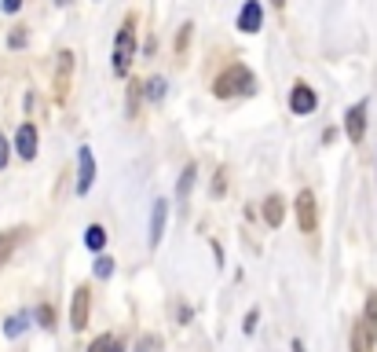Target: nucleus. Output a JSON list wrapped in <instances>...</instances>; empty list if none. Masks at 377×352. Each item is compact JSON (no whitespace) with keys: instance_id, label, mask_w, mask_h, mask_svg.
Returning <instances> with one entry per match:
<instances>
[{"instance_id":"nucleus-11","label":"nucleus","mask_w":377,"mask_h":352,"mask_svg":"<svg viewBox=\"0 0 377 352\" xmlns=\"http://www.w3.org/2000/svg\"><path fill=\"white\" fill-rule=\"evenodd\" d=\"M165 220H169V202L158 198L154 202V217H151V246L161 243V235H165Z\"/></svg>"},{"instance_id":"nucleus-1","label":"nucleus","mask_w":377,"mask_h":352,"mask_svg":"<svg viewBox=\"0 0 377 352\" xmlns=\"http://www.w3.org/2000/svg\"><path fill=\"white\" fill-rule=\"evenodd\" d=\"M253 88H256V77H253L249 67H242V62L227 67L217 77V85H212V92H217L220 100H231V95H253Z\"/></svg>"},{"instance_id":"nucleus-6","label":"nucleus","mask_w":377,"mask_h":352,"mask_svg":"<svg viewBox=\"0 0 377 352\" xmlns=\"http://www.w3.org/2000/svg\"><path fill=\"white\" fill-rule=\"evenodd\" d=\"M70 81H74V52H59V62H55V95L59 100H67Z\"/></svg>"},{"instance_id":"nucleus-30","label":"nucleus","mask_w":377,"mask_h":352,"mask_svg":"<svg viewBox=\"0 0 377 352\" xmlns=\"http://www.w3.org/2000/svg\"><path fill=\"white\" fill-rule=\"evenodd\" d=\"M271 4H275V8H282V4H286V0H271Z\"/></svg>"},{"instance_id":"nucleus-8","label":"nucleus","mask_w":377,"mask_h":352,"mask_svg":"<svg viewBox=\"0 0 377 352\" xmlns=\"http://www.w3.org/2000/svg\"><path fill=\"white\" fill-rule=\"evenodd\" d=\"M260 22H264V8H260V0H245L242 11H238V29H242V34H256Z\"/></svg>"},{"instance_id":"nucleus-24","label":"nucleus","mask_w":377,"mask_h":352,"mask_svg":"<svg viewBox=\"0 0 377 352\" xmlns=\"http://www.w3.org/2000/svg\"><path fill=\"white\" fill-rule=\"evenodd\" d=\"M8 44H11V48H22V44H26V34H22V29H15V34L8 37Z\"/></svg>"},{"instance_id":"nucleus-22","label":"nucleus","mask_w":377,"mask_h":352,"mask_svg":"<svg viewBox=\"0 0 377 352\" xmlns=\"http://www.w3.org/2000/svg\"><path fill=\"white\" fill-rule=\"evenodd\" d=\"M191 29H194L191 22H187L184 29H179V41H176V48H179V52H184V48H187V41H191Z\"/></svg>"},{"instance_id":"nucleus-19","label":"nucleus","mask_w":377,"mask_h":352,"mask_svg":"<svg viewBox=\"0 0 377 352\" xmlns=\"http://www.w3.org/2000/svg\"><path fill=\"white\" fill-rule=\"evenodd\" d=\"M37 319H41L44 330H52V327H55V309H52V305H41V309H37Z\"/></svg>"},{"instance_id":"nucleus-17","label":"nucleus","mask_w":377,"mask_h":352,"mask_svg":"<svg viewBox=\"0 0 377 352\" xmlns=\"http://www.w3.org/2000/svg\"><path fill=\"white\" fill-rule=\"evenodd\" d=\"M194 176H198V169H194V162H187L184 176H179V198H187V191H191V184H194Z\"/></svg>"},{"instance_id":"nucleus-2","label":"nucleus","mask_w":377,"mask_h":352,"mask_svg":"<svg viewBox=\"0 0 377 352\" xmlns=\"http://www.w3.org/2000/svg\"><path fill=\"white\" fill-rule=\"evenodd\" d=\"M132 59H136V15H125L118 41H114V74L125 77L132 70Z\"/></svg>"},{"instance_id":"nucleus-25","label":"nucleus","mask_w":377,"mask_h":352,"mask_svg":"<svg viewBox=\"0 0 377 352\" xmlns=\"http://www.w3.org/2000/svg\"><path fill=\"white\" fill-rule=\"evenodd\" d=\"M256 319H260V316H256V309H253L249 316H245V334H253V330H256Z\"/></svg>"},{"instance_id":"nucleus-16","label":"nucleus","mask_w":377,"mask_h":352,"mask_svg":"<svg viewBox=\"0 0 377 352\" xmlns=\"http://www.w3.org/2000/svg\"><path fill=\"white\" fill-rule=\"evenodd\" d=\"M29 327V316L26 312H19V316H8V323H4V334L8 338H19V334Z\"/></svg>"},{"instance_id":"nucleus-23","label":"nucleus","mask_w":377,"mask_h":352,"mask_svg":"<svg viewBox=\"0 0 377 352\" xmlns=\"http://www.w3.org/2000/svg\"><path fill=\"white\" fill-rule=\"evenodd\" d=\"M224 191H227V180H224V169H220V172H217V184H212V195H217V198H220V195H224Z\"/></svg>"},{"instance_id":"nucleus-26","label":"nucleus","mask_w":377,"mask_h":352,"mask_svg":"<svg viewBox=\"0 0 377 352\" xmlns=\"http://www.w3.org/2000/svg\"><path fill=\"white\" fill-rule=\"evenodd\" d=\"M4 165H8V140L0 136V169H4Z\"/></svg>"},{"instance_id":"nucleus-15","label":"nucleus","mask_w":377,"mask_h":352,"mask_svg":"<svg viewBox=\"0 0 377 352\" xmlns=\"http://www.w3.org/2000/svg\"><path fill=\"white\" fill-rule=\"evenodd\" d=\"M85 246H88V250H103V246H107V228H103V224H88Z\"/></svg>"},{"instance_id":"nucleus-18","label":"nucleus","mask_w":377,"mask_h":352,"mask_svg":"<svg viewBox=\"0 0 377 352\" xmlns=\"http://www.w3.org/2000/svg\"><path fill=\"white\" fill-rule=\"evenodd\" d=\"M92 271H95V279H110V276H114V261H110V257H95Z\"/></svg>"},{"instance_id":"nucleus-29","label":"nucleus","mask_w":377,"mask_h":352,"mask_svg":"<svg viewBox=\"0 0 377 352\" xmlns=\"http://www.w3.org/2000/svg\"><path fill=\"white\" fill-rule=\"evenodd\" d=\"M110 352H125V348H121V345H118V341H114V345H110Z\"/></svg>"},{"instance_id":"nucleus-14","label":"nucleus","mask_w":377,"mask_h":352,"mask_svg":"<svg viewBox=\"0 0 377 352\" xmlns=\"http://www.w3.org/2000/svg\"><path fill=\"white\" fill-rule=\"evenodd\" d=\"M26 231L22 228H8V231H0V268L8 264V257L15 253V246H19V238H22Z\"/></svg>"},{"instance_id":"nucleus-20","label":"nucleus","mask_w":377,"mask_h":352,"mask_svg":"<svg viewBox=\"0 0 377 352\" xmlns=\"http://www.w3.org/2000/svg\"><path fill=\"white\" fill-rule=\"evenodd\" d=\"M146 95H151V100H161V95H165V81H161V77H151V85H146Z\"/></svg>"},{"instance_id":"nucleus-13","label":"nucleus","mask_w":377,"mask_h":352,"mask_svg":"<svg viewBox=\"0 0 377 352\" xmlns=\"http://www.w3.org/2000/svg\"><path fill=\"white\" fill-rule=\"evenodd\" d=\"M264 220L271 224V228H282V220H286V198L282 195H271L264 202Z\"/></svg>"},{"instance_id":"nucleus-9","label":"nucleus","mask_w":377,"mask_h":352,"mask_svg":"<svg viewBox=\"0 0 377 352\" xmlns=\"http://www.w3.org/2000/svg\"><path fill=\"white\" fill-rule=\"evenodd\" d=\"M77 162H81L77 195H88V187H92V180H95V158H92V147H81V151H77Z\"/></svg>"},{"instance_id":"nucleus-7","label":"nucleus","mask_w":377,"mask_h":352,"mask_svg":"<svg viewBox=\"0 0 377 352\" xmlns=\"http://www.w3.org/2000/svg\"><path fill=\"white\" fill-rule=\"evenodd\" d=\"M315 107H319V95L315 92H311L304 81L293 85V95H289V110H293V114H311Z\"/></svg>"},{"instance_id":"nucleus-3","label":"nucleus","mask_w":377,"mask_h":352,"mask_svg":"<svg viewBox=\"0 0 377 352\" xmlns=\"http://www.w3.org/2000/svg\"><path fill=\"white\" fill-rule=\"evenodd\" d=\"M88 309H92V290H88V286H77L74 301H70V327L74 330L88 327Z\"/></svg>"},{"instance_id":"nucleus-12","label":"nucleus","mask_w":377,"mask_h":352,"mask_svg":"<svg viewBox=\"0 0 377 352\" xmlns=\"http://www.w3.org/2000/svg\"><path fill=\"white\" fill-rule=\"evenodd\" d=\"M363 330H366V341H377V290H370L366 297V309H363Z\"/></svg>"},{"instance_id":"nucleus-10","label":"nucleus","mask_w":377,"mask_h":352,"mask_svg":"<svg viewBox=\"0 0 377 352\" xmlns=\"http://www.w3.org/2000/svg\"><path fill=\"white\" fill-rule=\"evenodd\" d=\"M15 151H19V158H37V129L34 125H19V133H15Z\"/></svg>"},{"instance_id":"nucleus-27","label":"nucleus","mask_w":377,"mask_h":352,"mask_svg":"<svg viewBox=\"0 0 377 352\" xmlns=\"http://www.w3.org/2000/svg\"><path fill=\"white\" fill-rule=\"evenodd\" d=\"M19 8H22V0H4V11H8V15H15Z\"/></svg>"},{"instance_id":"nucleus-28","label":"nucleus","mask_w":377,"mask_h":352,"mask_svg":"<svg viewBox=\"0 0 377 352\" xmlns=\"http://www.w3.org/2000/svg\"><path fill=\"white\" fill-rule=\"evenodd\" d=\"M293 352H304V341L297 338V341H293Z\"/></svg>"},{"instance_id":"nucleus-21","label":"nucleus","mask_w":377,"mask_h":352,"mask_svg":"<svg viewBox=\"0 0 377 352\" xmlns=\"http://www.w3.org/2000/svg\"><path fill=\"white\" fill-rule=\"evenodd\" d=\"M110 345H114L110 334H100V338H95V341L88 345V352H110Z\"/></svg>"},{"instance_id":"nucleus-4","label":"nucleus","mask_w":377,"mask_h":352,"mask_svg":"<svg viewBox=\"0 0 377 352\" xmlns=\"http://www.w3.org/2000/svg\"><path fill=\"white\" fill-rule=\"evenodd\" d=\"M366 110H370V103L363 100L344 114V133H348L352 143H363V136H366Z\"/></svg>"},{"instance_id":"nucleus-5","label":"nucleus","mask_w":377,"mask_h":352,"mask_svg":"<svg viewBox=\"0 0 377 352\" xmlns=\"http://www.w3.org/2000/svg\"><path fill=\"white\" fill-rule=\"evenodd\" d=\"M297 220H301V231H304V235L315 231L319 210H315V195H311V191H301V195H297Z\"/></svg>"}]
</instances>
